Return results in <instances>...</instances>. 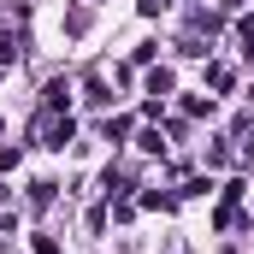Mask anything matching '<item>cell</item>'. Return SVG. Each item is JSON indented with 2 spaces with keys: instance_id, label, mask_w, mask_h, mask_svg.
<instances>
[{
  "instance_id": "1",
  "label": "cell",
  "mask_w": 254,
  "mask_h": 254,
  "mask_svg": "<svg viewBox=\"0 0 254 254\" xmlns=\"http://www.w3.org/2000/svg\"><path fill=\"white\" fill-rule=\"evenodd\" d=\"M148 95H172V71H154L148 77Z\"/></svg>"
},
{
  "instance_id": "2",
  "label": "cell",
  "mask_w": 254,
  "mask_h": 254,
  "mask_svg": "<svg viewBox=\"0 0 254 254\" xmlns=\"http://www.w3.org/2000/svg\"><path fill=\"white\" fill-rule=\"evenodd\" d=\"M48 136H54V142H48V148H65V142H71V119H60V125L48 130Z\"/></svg>"
},
{
  "instance_id": "3",
  "label": "cell",
  "mask_w": 254,
  "mask_h": 254,
  "mask_svg": "<svg viewBox=\"0 0 254 254\" xmlns=\"http://www.w3.org/2000/svg\"><path fill=\"white\" fill-rule=\"evenodd\" d=\"M237 36H243V48L254 54V18H243V24H237Z\"/></svg>"
},
{
  "instance_id": "4",
  "label": "cell",
  "mask_w": 254,
  "mask_h": 254,
  "mask_svg": "<svg viewBox=\"0 0 254 254\" xmlns=\"http://www.w3.org/2000/svg\"><path fill=\"white\" fill-rule=\"evenodd\" d=\"M231 6H237V0H231Z\"/></svg>"
}]
</instances>
